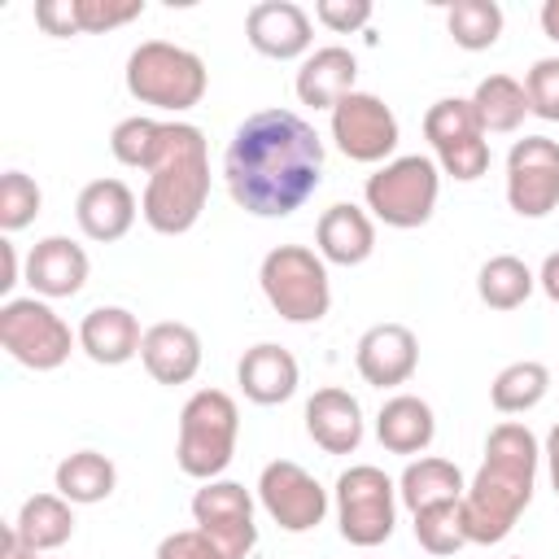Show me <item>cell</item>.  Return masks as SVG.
Listing matches in <instances>:
<instances>
[{
  "label": "cell",
  "mask_w": 559,
  "mask_h": 559,
  "mask_svg": "<svg viewBox=\"0 0 559 559\" xmlns=\"http://www.w3.org/2000/svg\"><path fill=\"white\" fill-rule=\"evenodd\" d=\"M437 192H441V170L432 157L424 153H406L384 162L376 175H367V210L384 223V227H424L437 210Z\"/></svg>",
  "instance_id": "cell-7"
},
{
  "label": "cell",
  "mask_w": 559,
  "mask_h": 559,
  "mask_svg": "<svg viewBox=\"0 0 559 559\" xmlns=\"http://www.w3.org/2000/svg\"><path fill=\"white\" fill-rule=\"evenodd\" d=\"M376 437L389 454H424L437 437V415L424 397L415 393H397L380 406L376 415Z\"/></svg>",
  "instance_id": "cell-25"
},
{
  "label": "cell",
  "mask_w": 559,
  "mask_h": 559,
  "mask_svg": "<svg viewBox=\"0 0 559 559\" xmlns=\"http://www.w3.org/2000/svg\"><path fill=\"white\" fill-rule=\"evenodd\" d=\"M140 362L157 384H188L201 371V336L188 323L162 319V323L144 328Z\"/></svg>",
  "instance_id": "cell-17"
},
{
  "label": "cell",
  "mask_w": 559,
  "mask_h": 559,
  "mask_svg": "<svg viewBox=\"0 0 559 559\" xmlns=\"http://www.w3.org/2000/svg\"><path fill=\"white\" fill-rule=\"evenodd\" d=\"M542 31L559 44V0H546V4H542Z\"/></svg>",
  "instance_id": "cell-44"
},
{
  "label": "cell",
  "mask_w": 559,
  "mask_h": 559,
  "mask_svg": "<svg viewBox=\"0 0 559 559\" xmlns=\"http://www.w3.org/2000/svg\"><path fill=\"white\" fill-rule=\"evenodd\" d=\"M262 297L288 323H319L332 310L328 262L306 245H275L258 266Z\"/></svg>",
  "instance_id": "cell-6"
},
{
  "label": "cell",
  "mask_w": 559,
  "mask_h": 559,
  "mask_svg": "<svg viewBox=\"0 0 559 559\" xmlns=\"http://www.w3.org/2000/svg\"><path fill=\"white\" fill-rule=\"evenodd\" d=\"M445 31L459 48L467 52H485L498 44L502 35V9L493 0H454L445 9Z\"/></svg>",
  "instance_id": "cell-32"
},
{
  "label": "cell",
  "mask_w": 559,
  "mask_h": 559,
  "mask_svg": "<svg viewBox=\"0 0 559 559\" xmlns=\"http://www.w3.org/2000/svg\"><path fill=\"white\" fill-rule=\"evenodd\" d=\"M205 87H210L205 61L179 44L144 39L127 57V92L140 105H153L162 114H183V109L201 105Z\"/></svg>",
  "instance_id": "cell-5"
},
{
  "label": "cell",
  "mask_w": 559,
  "mask_h": 559,
  "mask_svg": "<svg viewBox=\"0 0 559 559\" xmlns=\"http://www.w3.org/2000/svg\"><path fill=\"white\" fill-rule=\"evenodd\" d=\"M332 140L349 162H384L402 140L397 114L371 92H349L332 109Z\"/></svg>",
  "instance_id": "cell-14"
},
{
  "label": "cell",
  "mask_w": 559,
  "mask_h": 559,
  "mask_svg": "<svg viewBox=\"0 0 559 559\" xmlns=\"http://www.w3.org/2000/svg\"><path fill=\"white\" fill-rule=\"evenodd\" d=\"M533 288H537V275H533L528 262L515 258V253L489 258V262L480 266V275H476V293H480V301H485L489 310H515V306L528 301Z\"/></svg>",
  "instance_id": "cell-31"
},
{
  "label": "cell",
  "mask_w": 559,
  "mask_h": 559,
  "mask_svg": "<svg viewBox=\"0 0 559 559\" xmlns=\"http://www.w3.org/2000/svg\"><path fill=\"white\" fill-rule=\"evenodd\" d=\"M74 341L79 332H70V323L44 297H9L0 306V345L31 371H57L70 358Z\"/></svg>",
  "instance_id": "cell-8"
},
{
  "label": "cell",
  "mask_w": 559,
  "mask_h": 559,
  "mask_svg": "<svg viewBox=\"0 0 559 559\" xmlns=\"http://www.w3.org/2000/svg\"><path fill=\"white\" fill-rule=\"evenodd\" d=\"M245 35L253 44V52L271 57V61H293V57H306L310 44H314V31H310V13L293 0H262L249 9L245 17Z\"/></svg>",
  "instance_id": "cell-16"
},
{
  "label": "cell",
  "mask_w": 559,
  "mask_h": 559,
  "mask_svg": "<svg viewBox=\"0 0 559 559\" xmlns=\"http://www.w3.org/2000/svg\"><path fill=\"white\" fill-rule=\"evenodd\" d=\"M511 559H524V555H511Z\"/></svg>",
  "instance_id": "cell-46"
},
{
  "label": "cell",
  "mask_w": 559,
  "mask_h": 559,
  "mask_svg": "<svg viewBox=\"0 0 559 559\" xmlns=\"http://www.w3.org/2000/svg\"><path fill=\"white\" fill-rule=\"evenodd\" d=\"M140 319L127 306H96L79 323V349L100 367H122L140 354Z\"/></svg>",
  "instance_id": "cell-21"
},
{
  "label": "cell",
  "mask_w": 559,
  "mask_h": 559,
  "mask_svg": "<svg viewBox=\"0 0 559 559\" xmlns=\"http://www.w3.org/2000/svg\"><path fill=\"white\" fill-rule=\"evenodd\" d=\"M236 380H240V393H245L249 402H258V406H280V402H288V397L297 393L301 371H297V358H293L284 345L262 341V345L245 349V358L236 362Z\"/></svg>",
  "instance_id": "cell-22"
},
{
  "label": "cell",
  "mask_w": 559,
  "mask_h": 559,
  "mask_svg": "<svg viewBox=\"0 0 559 559\" xmlns=\"http://www.w3.org/2000/svg\"><path fill=\"white\" fill-rule=\"evenodd\" d=\"M336 524H341V537L349 546H380L393 537V524H397V485L371 467V463H354L336 476Z\"/></svg>",
  "instance_id": "cell-9"
},
{
  "label": "cell",
  "mask_w": 559,
  "mask_h": 559,
  "mask_svg": "<svg viewBox=\"0 0 559 559\" xmlns=\"http://www.w3.org/2000/svg\"><path fill=\"white\" fill-rule=\"evenodd\" d=\"M472 109H476L485 135H489V131L502 135V131H515V127L524 122V114H528V92H524V83H515L511 74H489V79L476 83Z\"/></svg>",
  "instance_id": "cell-29"
},
{
  "label": "cell",
  "mask_w": 559,
  "mask_h": 559,
  "mask_svg": "<svg viewBox=\"0 0 559 559\" xmlns=\"http://www.w3.org/2000/svg\"><path fill=\"white\" fill-rule=\"evenodd\" d=\"M524 92H528V114L559 122V57L533 61V70L524 74Z\"/></svg>",
  "instance_id": "cell-36"
},
{
  "label": "cell",
  "mask_w": 559,
  "mask_h": 559,
  "mask_svg": "<svg viewBox=\"0 0 559 559\" xmlns=\"http://www.w3.org/2000/svg\"><path fill=\"white\" fill-rule=\"evenodd\" d=\"M17 284V249L13 240H0V293H9Z\"/></svg>",
  "instance_id": "cell-42"
},
{
  "label": "cell",
  "mask_w": 559,
  "mask_h": 559,
  "mask_svg": "<svg viewBox=\"0 0 559 559\" xmlns=\"http://www.w3.org/2000/svg\"><path fill=\"white\" fill-rule=\"evenodd\" d=\"M236 437H240L236 397L223 389H197L179 411V441H175L179 472L192 480H218L236 454Z\"/></svg>",
  "instance_id": "cell-4"
},
{
  "label": "cell",
  "mask_w": 559,
  "mask_h": 559,
  "mask_svg": "<svg viewBox=\"0 0 559 559\" xmlns=\"http://www.w3.org/2000/svg\"><path fill=\"white\" fill-rule=\"evenodd\" d=\"M546 393H550V371H546V362H537V358L507 362V367L493 376V384H489V402H493V411H502V415H524V411H533Z\"/></svg>",
  "instance_id": "cell-30"
},
{
  "label": "cell",
  "mask_w": 559,
  "mask_h": 559,
  "mask_svg": "<svg viewBox=\"0 0 559 559\" xmlns=\"http://www.w3.org/2000/svg\"><path fill=\"white\" fill-rule=\"evenodd\" d=\"M354 367L367 384L376 389H393V384H406L419 367V341L406 323H376L358 336V349H354Z\"/></svg>",
  "instance_id": "cell-15"
},
{
  "label": "cell",
  "mask_w": 559,
  "mask_h": 559,
  "mask_svg": "<svg viewBox=\"0 0 559 559\" xmlns=\"http://www.w3.org/2000/svg\"><path fill=\"white\" fill-rule=\"evenodd\" d=\"M192 520L227 559H249V550L258 546L253 498L236 480H205L192 493Z\"/></svg>",
  "instance_id": "cell-13"
},
{
  "label": "cell",
  "mask_w": 559,
  "mask_h": 559,
  "mask_svg": "<svg viewBox=\"0 0 559 559\" xmlns=\"http://www.w3.org/2000/svg\"><path fill=\"white\" fill-rule=\"evenodd\" d=\"M314 17L336 31V35H349V31H362L371 22V0H319L314 4Z\"/></svg>",
  "instance_id": "cell-38"
},
{
  "label": "cell",
  "mask_w": 559,
  "mask_h": 559,
  "mask_svg": "<svg viewBox=\"0 0 559 559\" xmlns=\"http://www.w3.org/2000/svg\"><path fill=\"white\" fill-rule=\"evenodd\" d=\"M74 502H66L61 493H31L22 507H17V520L9 524L17 533V542L31 550V555H44V550H57L74 537Z\"/></svg>",
  "instance_id": "cell-26"
},
{
  "label": "cell",
  "mask_w": 559,
  "mask_h": 559,
  "mask_svg": "<svg viewBox=\"0 0 559 559\" xmlns=\"http://www.w3.org/2000/svg\"><path fill=\"white\" fill-rule=\"evenodd\" d=\"M537 284H542V293L559 306V249L546 253V262H542V271H537Z\"/></svg>",
  "instance_id": "cell-41"
},
{
  "label": "cell",
  "mask_w": 559,
  "mask_h": 559,
  "mask_svg": "<svg viewBox=\"0 0 559 559\" xmlns=\"http://www.w3.org/2000/svg\"><path fill=\"white\" fill-rule=\"evenodd\" d=\"M35 22L44 26V35H57V39L83 31L79 26V0H39L35 4Z\"/></svg>",
  "instance_id": "cell-40"
},
{
  "label": "cell",
  "mask_w": 559,
  "mask_h": 559,
  "mask_svg": "<svg viewBox=\"0 0 559 559\" xmlns=\"http://www.w3.org/2000/svg\"><path fill=\"white\" fill-rule=\"evenodd\" d=\"M39 205H44V192H39V183L31 175H22V170H4L0 175V227L4 231L31 227Z\"/></svg>",
  "instance_id": "cell-35"
},
{
  "label": "cell",
  "mask_w": 559,
  "mask_h": 559,
  "mask_svg": "<svg viewBox=\"0 0 559 559\" xmlns=\"http://www.w3.org/2000/svg\"><path fill=\"white\" fill-rule=\"evenodd\" d=\"M258 498L262 511L284 528V533H310L328 515V489L293 459H275L258 476Z\"/></svg>",
  "instance_id": "cell-12"
},
{
  "label": "cell",
  "mask_w": 559,
  "mask_h": 559,
  "mask_svg": "<svg viewBox=\"0 0 559 559\" xmlns=\"http://www.w3.org/2000/svg\"><path fill=\"white\" fill-rule=\"evenodd\" d=\"M306 432L328 454H354L362 441V406L354 393L328 384L306 402Z\"/></svg>",
  "instance_id": "cell-19"
},
{
  "label": "cell",
  "mask_w": 559,
  "mask_h": 559,
  "mask_svg": "<svg viewBox=\"0 0 559 559\" xmlns=\"http://www.w3.org/2000/svg\"><path fill=\"white\" fill-rule=\"evenodd\" d=\"M354 79H358V61L349 48L341 44L314 48L297 70V100L310 109H336L354 92Z\"/></svg>",
  "instance_id": "cell-24"
},
{
  "label": "cell",
  "mask_w": 559,
  "mask_h": 559,
  "mask_svg": "<svg viewBox=\"0 0 559 559\" xmlns=\"http://www.w3.org/2000/svg\"><path fill=\"white\" fill-rule=\"evenodd\" d=\"M415 542L428 555H454V550H463L467 546V533H463L459 502H437V507L415 511Z\"/></svg>",
  "instance_id": "cell-34"
},
{
  "label": "cell",
  "mask_w": 559,
  "mask_h": 559,
  "mask_svg": "<svg viewBox=\"0 0 559 559\" xmlns=\"http://www.w3.org/2000/svg\"><path fill=\"white\" fill-rule=\"evenodd\" d=\"M144 13V0H79V26L87 35H105Z\"/></svg>",
  "instance_id": "cell-37"
},
{
  "label": "cell",
  "mask_w": 559,
  "mask_h": 559,
  "mask_svg": "<svg viewBox=\"0 0 559 559\" xmlns=\"http://www.w3.org/2000/svg\"><path fill=\"white\" fill-rule=\"evenodd\" d=\"M79 231L96 245H114L135 223V192L122 179H92L74 201Z\"/></svg>",
  "instance_id": "cell-18"
},
{
  "label": "cell",
  "mask_w": 559,
  "mask_h": 559,
  "mask_svg": "<svg viewBox=\"0 0 559 559\" xmlns=\"http://www.w3.org/2000/svg\"><path fill=\"white\" fill-rule=\"evenodd\" d=\"M507 205L520 218H546L559 205V140L524 135L507 153Z\"/></svg>",
  "instance_id": "cell-11"
},
{
  "label": "cell",
  "mask_w": 559,
  "mask_h": 559,
  "mask_svg": "<svg viewBox=\"0 0 559 559\" xmlns=\"http://www.w3.org/2000/svg\"><path fill=\"white\" fill-rule=\"evenodd\" d=\"M537 459H542L537 437L515 419H502L485 437L480 472L472 476V485H467V493L459 502L463 533H467L472 546H493L515 528V520L533 502Z\"/></svg>",
  "instance_id": "cell-2"
},
{
  "label": "cell",
  "mask_w": 559,
  "mask_h": 559,
  "mask_svg": "<svg viewBox=\"0 0 559 559\" xmlns=\"http://www.w3.org/2000/svg\"><path fill=\"white\" fill-rule=\"evenodd\" d=\"M153 559H227L201 528H179V533H166L157 542V555Z\"/></svg>",
  "instance_id": "cell-39"
},
{
  "label": "cell",
  "mask_w": 559,
  "mask_h": 559,
  "mask_svg": "<svg viewBox=\"0 0 559 559\" xmlns=\"http://www.w3.org/2000/svg\"><path fill=\"white\" fill-rule=\"evenodd\" d=\"M162 144H166V122H162V118L135 114V118H122V122L109 131V153H114L122 166H131V170H153Z\"/></svg>",
  "instance_id": "cell-33"
},
{
  "label": "cell",
  "mask_w": 559,
  "mask_h": 559,
  "mask_svg": "<svg viewBox=\"0 0 559 559\" xmlns=\"http://www.w3.org/2000/svg\"><path fill=\"white\" fill-rule=\"evenodd\" d=\"M0 559H35V555H31V550L17 542V533L9 528V533H4V550H0Z\"/></svg>",
  "instance_id": "cell-45"
},
{
  "label": "cell",
  "mask_w": 559,
  "mask_h": 559,
  "mask_svg": "<svg viewBox=\"0 0 559 559\" xmlns=\"http://www.w3.org/2000/svg\"><path fill=\"white\" fill-rule=\"evenodd\" d=\"M223 179L245 214L288 218L323 183V140L293 109H258L231 131Z\"/></svg>",
  "instance_id": "cell-1"
},
{
  "label": "cell",
  "mask_w": 559,
  "mask_h": 559,
  "mask_svg": "<svg viewBox=\"0 0 559 559\" xmlns=\"http://www.w3.org/2000/svg\"><path fill=\"white\" fill-rule=\"evenodd\" d=\"M87 253L83 245H74L70 236H44L31 253H26V284L39 297H74L87 284Z\"/></svg>",
  "instance_id": "cell-20"
},
{
  "label": "cell",
  "mask_w": 559,
  "mask_h": 559,
  "mask_svg": "<svg viewBox=\"0 0 559 559\" xmlns=\"http://www.w3.org/2000/svg\"><path fill=\"white\" fill-rule=\"evenodd\" d=\"M114 485H118V467L100 450H74L57 463V493L74 507L105 502L114 493Z\"/></svg>",
  "instance_id": "cell-28"
},
{
  "label": "cell",
  "mask_w": 559,
  "mask_h": 559,
  "mask_svg": "<svg viewBox=\"0 0 559 559\" xmlns=\"http://www.w3.org/2000/svg\"><path fill=\"white\" fill-rule=\"evenodd\" d=\"M546 463H550V485H555V493H559V424L546 432Z\"/></svg>",
  "instance_id": "cell-43"
},
{
  "label": "cell",
  "mask_w": 559,
  "mask_h": 559,
  "mask_svg": "<svg viewBox=\"0 0 559 559\" xmlns=\"http://www.w3.org/2000/svg\"><path fill=\"white\" fill-rule=\"evenodd\" d=\"M463 493H467L463 472L450 459H437V454L411 459L402 480H397V498L411 507V515L424 511V507H437V502H463Z\"/></svg>",
  "instance_id": "cell-27"
},
{
  "label": "cell",
  "mask_w": 559,
  "mask_h": 559,
  "mask_svg": "<svg viewBox=\"0 0 559 559\" xmlns=\"http://www.w3.org/2000/svg\"><path fill=\"white\" fill-rule=\"evenodd\" d=\"M314 240H319V258L323 262H336V266H358L371 258L376 249V223L367 210H358L354 201H336L319 214V227H314Z\"/></svg>",
  "instance_id": "cell-23"
},
{
  "label": "cell",
  "mask_w": 559,
  "mask_h": 559,
  "mask_svg": "<svg viewBox=\"0 0 559 559\" xmlns=\"http://www.w3.org/2000/svg\"><path fill=\"white\" fill-rule=\"evenodd\" d=\"M424 135L437 153V166L459 179V183H472L489 170V140H485V127L472 109V100L463 96H445L437 100L428 114H424Z\"/></svg>",
  "instance_id": "cell-10"
},
{
  "label": "cell",
  "mask_w": 559,
  "mask_h": 559,
  "mask_svg": "<svg viewBox=\"0 0 559 559\" xmlns=\"http://www.w3.org/2000/svg\"><path fill=\"white\" fill-rule=\"evenodd\" d=\"M210 201V148L201 127L166 122V144L148 170L140 214L157 236H183L197 227Z\"/></svg>",
  "instance_id": "cell-3"
}]
</instances>
